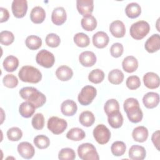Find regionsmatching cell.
Here are the masks:
<instances>
[{"mask_svg": "<svg viewBox=\"0 0 160 160\" xmlns=\"http://www.w3.org/2000/svg\"><path fill=\"white\" fill-rule=\"evenodd\" d=\"M19 95L22 99L31 103L36 109L42 106L46 101L45 95L34 87L21 88L19 91Z\"/></svg>", "mask_w": 160, "mask_h": 160, "instance_id": "6da1fadb", "label": "cell"}, {"mask_svg": "<svg viewBox=\"0 0 160 160\" xmlns=\"http://www.w3.org/2000/svg\"><path fill=\"white\" fill-rule=\"evenodd\" d=\"M123 107L131 122L137 123L141 121L143 118V113L139 107V103L136 99L134 98L126 99L124 102Z\"/></svg>", "mask_w": 160, "mask_h": 160, "instance_id": "7a4b0ae2", "label": "cell"}, {"mask_svg": "<svg viewBox=\"0 0 160 160\" xmlns=\"http://www.w3.org/2000/svg\"><path fill=\"white\" fill-rule=\"evenodd\" d=\"M18 76L22 82L34 84L39 82L42 79L41 71L31 66H22L18 72Z\"/></svg>", "mask_w": 160, "mask_h": 160, "instance_id": "3957f363", "label": "cell"}, {"mask_svg": "<svg viewBox=\"0 0 160 160\" xmlns=\"http://www.w3.org/2000/svg\"><path fill=\"white\" fill-rule=\"evenodd\" d=\"M150 26L145 21H138L133 23L129 29L131 36L136 39L140 40L144 38L149 32Z\"/></svg>", "mask_w": 160, "mask_h": 160, "instance_id": "277c9868", "label": "cell"}, {"mask_svg": "<svg viewBox=\"0 0 160 160\" xmlns=\"http://www.w3.org/2000/svg\"><path fill=\"white\" fill-rule=\"evenodd\" d=\"M78 154L82 160H98V153L94 146L89 142L82 143L78 148Z\"/></svg>", "mask_w": 160, "mask_h": 160, "instance_id": "5b68a950", "label": "cell"}, {"mask_svg": "<svg viewBox=\"0 0 160 160\" xmlns=\"http://www.w3.org/2000/svg\"><path fill=\"white\" fill-rule=\"evenodd\" d=\"M96 94L97 91L94 87L89 85L85 86L78 94V101L82 106H88L92 102Z\"/></svg>", "mask_w": 160, "mask_h": 160, "instance_id": "8992f818", "label": "cell"}, {"mask_svg": "<svg viewBox=\"0 0 160 160\" xmlns=\"http://www.w3.org/2000/svg\"><path fill=\"white\" fill-rule=\"evenodd\" d=\"M47 127L53 134H60L67 128L68 123L64 119L57 116H52L48 121Z\"/></svg>", "mask_w": 160, "mask_h": 160, "instance_id": "52a82bcc", "label": "cell"}, {"mask_svg": "<svg viewBox=\"0 0 160 160\" xmlns=\"http://www.w3.org/2000/svg\"><path fill=\"white\" fill-rule=\"evenodd\" d=\"M93 136L98 143L105 144L111 138V132L105 125L101 124L97 125L94 129Z\"/></svg>", "mask_w": 160, "mask_h": 160, "instance_id": "ba28073f", "label": "cell"}, {"mask_svg": "<svg viewBox=\"0 0 160 160\" xmlns=\"http://www.w3.org/2000/svg\"><path fill=\"white\" fill-rule=\"evenodd\" d=\"M36 61L38 64L44 68H50L54 64L55 58L52 52L46 49H41L36 54Z\"/></svg>", "mask_w": 160, "mask_h": 160, "instance_id": "9c48e42d", "label": "cell"}, {"mask_svg": "<svg viewBox=\"0 0 160 160\" xmlns=\"http://www.w3.org/2000/svg\"><path fill=\"white\" fill-rule=\"evenodd\" d=\"M12 12L17 18H23L28 10V2L26 0H14L11 6Z\"/></svg>", "mask_w": 160, "mask_h": 160, "instance_id": "30bf717a", "label": "cell"}, {"mask_svg": "<svg viewBox=\"0 0 160 160\" xmlns=\"http://www.w3.org/2000/svg\"><path fill=\"white\" fill-rule=\"evenodd\" d=\"M77 9L79 14L83 16L91 15L94 9L93 0H77Z\"/></svg>", "mask_w": 160, "mask_h": 160, "instance_id": "8fae6325", "label": "cell"}, {"mask_svg": "<svg viewBox=\"0 0 160 160\" xmlns=\"http://www.w3.org/2000/svg\"><path fill=\"white\" fill-rule=\"evenodd\" d=\"M18 152L24 159H31L35 154L33 146L28 142H21L18 145Z\"/></svg>", "mask_w": 160, "mask_h": 160, "instance_id": "7c38bea8", "label": "cell"}, {"mask_svg": "<svg viewBox=\"0 0 160 160\" xmlns=\"http://www.w3.org/2000/svg\"><path fill=\"white\" fill-rule=\"evenodd\" d=\"M145 49L149 53H153L160 49V36L159 34H154L150 36L144 44Z\"/></svg>", "mask_w": 160, "mask_h": 160, "instance_id": "4fadbf2b", "label": "cell"}, {"mask_svg": "<svg viewBox=\"0 0 160 160\" xmlns=\"http://www.w3.org/2000/svg\"><path fill=\"white\" fill-rule=\"evenodd\" d=\"M143 82L146 87L152 89L158 88L159 86L160 79L157 74L153 72H148L144 75Z\"/></svg>", "mask_w": 160, "mask_h": 160, "instance_id": "5bb4252c", "label": "cell"}, {"mask_svg": "<svg viewBox=\"0 0 160 160\" xmlns=\"http://www.w3.org/2000/svg\"><path fill=\"white\" fill-rule=\"evenodd\" d=\"M66 18V12L63 7H57L53 9L51 14V20L55 25H62L65 22Z\"/></svg>", "mask_w": 160, "mask_h": 160, "instance_id": "9a60e30c", "label": "cell"}, {"mask_svg": "<svg viewBox=\"0 0 160 160\" xmlns=\"http://www.w3.org/2000/svg\"><path fill=\"white\" fill-rule=\"evenodd\" d=\"M109 31L111 34L115 38H122L126 33L125 25L123 22L120 20L114 21L109 26Z\"/></svg>", "mask_w": 160, "mask_h": 160, "instance_id": "2e32d148", "label": "cell"}, {"mask_svg": "<svg viewBox=\"0 0 160 160\" xmlns=\"http://www.w3.org/2000/svg\"><path fill=\"white\" fill-rule=\"evenodd\" d=\"M142 102L148 109L154 108L159 102V95L155 92H149L143 96Z\"/></svg>", "mask_w": 160, "mask_h": 160, "instance_id": "e0dca14e", "label": "cell"}, {"mask_svg": "<svg viewBox=\"0 0 160 160\" xmlns=\"http://www.w3.org/2000/svg\"><path fill=\"white\" fill-rule=\"evenodd\" d=\"M79 61L82 66L84 67H91L96 62V56L93 52L86 51L80 54Z\"/></svg>", "mask_w": 160, "mask_h": 160, "instance_id": "ac0fdd59", "label": "cell"}, {"mask_svg": "<svg viewBox=\"0 0 160 160\" xmlns=\"http://www.w3.org/2000/svg\"><path fill=\"white\" fill-rule=\"evenodd\" d=\"M109 41V38L108 35L104 31H98L92 36L94 46L99 49L105 48L108 45Z\"/></svg>", "mask_w": 160, "mask_h": 160, "instance_id": "d6986e66", "label": "cell"}, {"mask_svg": "<svg viewBox=\"0 0 160 160\" xmlns=\"http://www.w3.org/2000/svg\"><path fill=\"white\" fill-rule=\"evenodd\" d=\"M78 110L76 103L71 99L63 101L61 105V112L66 116H72L75 114Z\"/></svg>", "mask_w": 160, "mask_h": 160, "instance_id": "ffe728a7", "label": "cell"}, {"mask_svg": "<svg viewBox=\"0 0 160 160\" xmlns=\"http://www.w3.org/2000/svg\"><path fill=\"white\" fill-rule=\"evenodd\" d=\"M129 157L133 160H142L145 158L146 151L143 146L132 145L129 150Z\"/></svg>", "mask_w": 160, "mask_h": 160, "instance_id": "44dd1931", "label": "cell"}, {"mask_svg": "<svg viewBox=\"0 0 160 160\" xmlns=\"http://www.w3.org/2000/svg\"><path fill=\"white\" fill-rule=\"evenodd\" d=\"M46 18V12L41 6H35L30 13V19L35 24L42 23Z\"/></svg>", "mask_w": 160, "mask_h": 160, "instance_id": "7402d4cb", "label": "cell"}, {"mask_svg": "<svg viewBox=\"0 0 160 160\" xmlns=\"http://www.w3.org/2000/svg\"><path fill=\"white\" fill-rule=\"evenodd\" d=\"M122 66L124 71L131 73L138 69V61L135 57L132 56H128L123 59L122 62Z\"/></svg>", "mask_w": 160, "mask_h": 160, "instance_id": "603a6c76", "label": "cell"}, {"mask_svg": "<svg viewBox=\"0 0 160 160\" xmlns=\"http://www.w3.org/2000/svg\"><path fill=\"white\" fill-rule=\"evenodd\" d=\"M132 136L135 141L143 142L146 141L148 138V130L144 126H138L133 129Z\"/></svg>", "mask_w": 160, "mask_h": 160, "instance_id": "cb8c5ba5", "label": "cell"}, {"mask_svg": "<svg viewBox=\"0 0 160 160\" xmlns=\"http://www.w3.org/2000/svg\"><path fill=\"white\" fill-rule=\"evenodd\" d=\"M56 76L62 81L69 80L73 76V71L71 68L66 65L59 66L56 71Z\"/></svg>", "mask_w": 160, "mask_h": 160, "instance_id": "d4e9b609", "label": "cell"}, {"mask_svg": "<svg viewBox=\"0 0 160 160\" xmlns=\"http://www.w3.org/2000/svg\"><path fill=\"white\" fill-rule=\"evenodd\" d=\"M2 65L7 72H13L19 66V60L16 57L9 55L4 59Z\"/></svg>", "mask_w": 160, "mask_h": 160, "instance_id": "484cf974", "label": "cell"}, {"mask_svg": "<svg viewBox=\"0 0 160 160\" xmlns=\"http://www.w3.org/2000/svg\"><path fill=\"white\" fill-rule=\"evenodd\" d=\"M36 108L29 102L24 101L22 102L19 107V112L21 116L25 118L31 117L35 112Z\"/></svg>", "mask_w": 160, "mask_h": 160, "instance_id": "4316f807", "label": "cell"}, {"mask_svg": "<svg viewBox=\"0 0 160 160\" xmlns=\"http://www.w3.org/2000/svg\"><path fill=\"white\" fill-rule=\"evenodd\" d=\"M108 121L109 125L115 129L119 128L123 124V117L119 111L115 112L108 116Z\"/></svg>", "mask_w": 160, "mask_h": 160, "instance_id": "83f0119b", "label": "cell"}, {"mask_svg": "<svg viewBox=\"0 0 160 160\" xmlns=\"http://www.w3.org/2000/svg\"><path fill=\"white\" fill-rule=\"evenodd\" d=\"M125 13L129 18H136L141 13V8L136 2H131L126 6L125 8Z\"/></svg>", "mask_w": 160, "mask_h": 160, "instance_id": "f1b7e54d", "label": "cell"}, {"mask_svg": "<svg viewBox=\"0 0 160 160\" xmlns=\"http://www.w3.org/2000/svg\"><path fill=\"white\" fill-rule=\"evenodd\" d=\"M82 28L87 31L94 30L97 26V21L92 15L84 16L81 21Z\"/></svg>", "mask_w": 160, "mask_h": 160, "instance_id": "f546056e", "label": "cell"}, {"mask_svg": "<svg viewBox=\"0 0 160 160\" xmlns=\"http://www.w3.org/2000/svg\"><path fill=\"white\" fill-rule=\"evenodd\" d=\"M79 122L85 127H90L95 121V117L93 113L89 111L82 112L79 116Z\"/></svg>", "mask_w": 160, "mask_h": 160, "instance_id": "4dcf8cb0", "label": "cell"}, {"mask_svg": "<svg viewBox=\"0 0 160 160\" xmlns=\"http://www.w3.org/2000/svg\"><path fill=\"white\" fill-rule=\"evenodd\" d=\"M86 136L85 132L79 128H71L66 134V138L74 141L82 140Z\"/></svg>", "mask_w": 160, "mask_h": 160, "instance_id": "1f68e13d", "label": "cell"}, {"mask_svg": "<svg viewBox=\"0 0 160 160\" xmlns=\"http://www.w3.org/2000/svg\"><path fill=\"white\" fill-rule=\"evenodd\" d=\"M26 46L31 50H36L42 46V40L40 37L35 35L28 36L25 40Z\"/></svg>", "mask_w": 160, "mask_h": 160, "instance_id": "d6a6232c", "label": "cell"}, {"mask_svg": "<svg viewBox=\"0 0 160 160\" xmlns=\"http://www.w3.org/2000/svg\"><path fill=\"white\" fill-rule=\"evenodd\" d=\"M123 72L118 69H114L111 70L108 74V80L113 84H119L124 80Z\"/></svg>", "mask_w": 160, "mask_h": 160, "instance_id": "836d02e7", "label": "cell"}, {"mask_svg": "<svg viewBox=\"0 0 160 160\" xmlns=\"http://www.w3.org/2000/svg\"><path fill=\"white\" fill-rule=\"evenodd\" d=\"M73 39L74 43L80 48L87 47L90 43V39L89 36L83 32H78L74 36Z\"/></svg>", "mask_w": 160, "mask_h": 160, "instance_id": "e575fe53", "label": "cell"}, {"mask_svg": "<svg viewBox=\"0 0 160 160\" xmlns=\"http://www.w3.org/2000/svg\"><path fill=\"white\" fill-rule=\"evenodd\" d=\"M104 111L107 116L110 115L112 113L118 112L119 111V104L118 101L115 99H110L108 100L104 106Z\"/></svg>", "mask_w": 160, "mask_h": 160, "instance_id": "d590c367", "label": "cell"}, {"mask_svg": "<svg viewBox=\"0 0 160 160\" xmlns=\"http://www.w3.org/2000/svg\"><path fill=\"white\" fill-rule=\"evenodd\" d=\"M126 149V146L125 143L120 141L114 142L111 147V152L115 156H122L125 153Z\"/></svg>", "mask_w": 160, "mask_h": 160, "instance_id": "8d00e7d4", "label": "cell"}, {"mask_svg": "<svg viewBox=\"0 0 160 160\" xmlns=\"http://www.w3.org/2000/svg\"><path fill=\"white\" fill-rule=\"evenodd\" d=\"M104 79V72L99 69H95L90 72L88 76V79L92 83L99 84Z\"/></svg>", "mask_w": 160, "mask_h": 160, "instance_id": "74e56055", "label": "cell"}, {"mask_svg": "<svg viewBox=\"0 0 160 160\" xmlns=\"http://www.w3.org/2000/svg\"><path fill=\"white\" fill-rule=\"evenodd\" d=\"M34 145L39 149H43L49 147L50 145V140L48 137L45 135H38L33 140Z\"/></svg>", "mask_w": 160, "mask_h": 160, "instance_id": "f35d334b", "label": "cell"}, {"mask_svg": "<svg viewBox=\"0 0 160 160\" xmlns=\"http://www.w3.org/2000/svg\"><path fill=\"white\" fill-rule=\"evenodd\" d=\"M22 132L18 127H12L9 128L7 131V137L11 141H18L21 139Z\"/></svg>", "mask_w": 160, "mask_h": 160, "instance_id": "ab89813d", "label": "cell"}, {"mask_svg": "<svg viewBox=\"0 0 160 160\" xmlns=\"http://www.w3.org/2000/svg\"><path fill=\"white\" fill-rule=\"evenodd\" d=\"M58 158L62 160H73L76 158L75 151L69 148H62L58 153Z\"/></svg>", "mask_w": 160, "mask_h": 160, "instance_id": "60d3db41", "label": "cell"}, {"mask_svg": "<svg viewBox=\"0 0 160 160\" xmlns=\"http://www.w3.org/2000/svg\"><path fill=\"white\" fill-rule=\"evenodd\" d=\"M14 36L13 33L9 31H2L0 32V41L1 44L9 46L14 42Z\"/></svg>", "mask_w": 160, "mask_h": 160, "instance_id": "b9f144b4", "label": "cell"}, {"mask_svg": "<svg viewBox=\"0 0 160 160\" xmlns=\"http://www.w3.org/2000/svg\"><path fill=\"white\" fill-rule=\"evenodd\" d=\"M32 127L37 130H41L44 128V118L42 113L36 114L31 121Z\"/></svg>", "mask_w": 160, "mask_h": 160, "instance_id": "7bdbcfd3", "label": "cell"}, {"mask_svg": "<svg viewBox=\"0 0 160 160\" xmlns=\"http://www.w3.org/2000/svg\"><path fill=\"white\" fill-rule=\"evenodd\" d=\"M46 44L51 48H56L59 46L61 42L59 36L55 33L48 34L45 39Z\"/></svg>", "mask_w": 160, "mask_h": 160, "instance_id": "ee69618b", "label": "cell"}, {"mask_svg": "<svg viewBox=\"0 0 160 160\" xmlns=\"http://www.w3.org/2000/svg\"><path fill=\"white\" fill-rule=\"evenodd\" d=\"M2 82L6 87L9 88H14L18 86V79L14 75L8 74L4 76Z\"/></svg>", "mask_w": 160, "mask_h": 160, "instance_id": "f6af8a7d", "label": "cell"}, {"mask_svg": "<svg viewBox=\"0 0 160 160\" xmlns=\"http://www.w3.org/2000/svg\"><path fill=\"white\" fill-rule=\"evenodd\" d=\"M126 86L131 90H134L139 88L141 86V81L137 76H129L126 81Z\"/></svg>", "mask_w": 160, "mask_h": 160, "instance_id": "bcb514c9", "label": "cell"}, {"mask_svg": "<svg viewBox=\"0 0 160 160\" xmlns=\"http://www.w3.org/2000/svg\"><path fill=\"white\" fill-rule=\"evenodd\" d=\"M124 51L123 46L119 42L114 43L110 48V53L114 58H119L122 56Z\"/></svg>", "mask_w": 160, "mask_h": 160, "instance_id": "7dc6e473", "label": "cell"}, {"mask_svg": "<svg viewBox=\"0 0 160 160\" xmlns=\"http://www.w3.org/2000/svg\"><path fill=\"white\" fill-rule=\"evenodd\" d=\"M0 12H1V19H0V22H6L8 20L9 18V13L7 9L1 7L0 8Z\"/></svg>", "mask_w": 160, "mask_h": 160, "instance_id": "c3c4849f", "label": "cell"}, {"mask_svg": "<svg viewBox=\"0 0 160 160\" xmlns=\"http://www.w3.org/2000/svg\"><path fill=\"white\" fill-rule=\"evenodd\" d=\"M159 131L157 130L155 131L151 137V140L152 143L154 144V146L156 148V149L159 151Z\"/></svg>", "mask_w": 160, "mask_h": 160, "instance_id": "681fc988", "label": "cell"}]
</instances>
